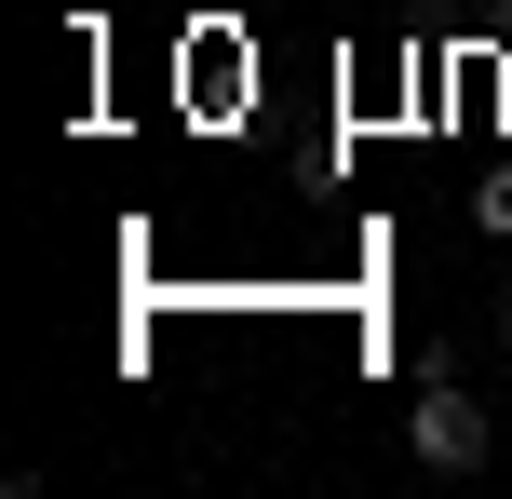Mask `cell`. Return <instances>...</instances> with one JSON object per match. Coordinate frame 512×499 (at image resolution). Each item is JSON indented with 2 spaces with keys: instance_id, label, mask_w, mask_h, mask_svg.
I'll return each mask as SVG.
<instances>
[{
  "instance_id": "6da1fadb",
  "label": "cell",
  "mask_w": 512,
  "mask_h": 499,
  "mask_svg": "<svg viewBox=\"0 0 512 499\" xmlns=\"http://www.w3.org/2000/svg\"><path fill=\"white\" fill-rule=\"evenodd\" d=\"M405 459H418L432 486H459V473H486V459H499V419L459 392V378H418V405H405Z\"/></svg>"
},
{
  "instance_id": "7a4b0ae2",
  "label": "cell",
  "mask_w": 512,
  "mask_h": 499,
  "mask_svg": "<svg viewBox=\"0 0 512 499\" xmlns=\"http://www.w3.org/2000/svg\"><path fill=\"white\" fill-rule=\"evenodd\" d=\"M472 230H486V243H512V162H499L486 189H472Z\"/></svg>"
},
{
  "instance_id": "3957f363",
  "label": "cell",
  "mask_w": 512,
  "mask_h": 499,
  "mask_svg": "<svg viewBox=\"0 0 512 499\" xmlns=\"http://www.w3.org/2000/svg\"><path fill=\"white\" fill-rule=\"evenodd\" d=\"M499 338H512V297H499Z\"/></svg>"
}]
</instances>
